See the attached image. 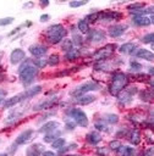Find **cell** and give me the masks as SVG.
Instances as JSON below:
<instances>
[{
  "label": "cell",
  "instance_id": "obj_1",
  "mask_svg": "<svg viewBox=\"0 0 154 156\" xmlns=\"http://www.w3.org/2000/svg\"><path fill=\"white\" fill-rule=\"evenodd\" d=\"M20 80L21 83L28 88V85H31L33 83V80L35 79V76L38 73V68L34 66L33 61H24L21 67H20Z\"/></svg>",
  "mask_w": 154,
  "mask_h": 156
},
{
  "label": "cell",
  "instance_id": "obj_2",
  "mask_svg": "<svg viewBox=\"0 0 154 156\" xmlns=\"http://www.w3.org/2000/svg\"><path fill=\"white\" fill-rule=\"evenodd\" d=\"M127 82H128V77H127L126 73H123V72H116L112 76L111 82L109 84V93L112 96H117L123 90V88L126 87Z\"/></svg>",
  "mask_w": 154,
  "mask_h": 156
},
{
  "label": "cell",
  "instance_id": "obj_3",
  "mask_svg": "<svg viewBox=\"0 0 154 156\" xmlns=\"http://www.w3.org/2000/svg\"><path fill=\"white\" fill-rule=\"evenodd\" d=\"M67 30L65 29V27L62 24H53L50 26L46 30H45V35H46V39L51 43V44H57L60 43L65 35H66Z\"/></svg>",
  "mask_w": 154,
  "mask_h": 156
},
{
  "label": "cell",
  "instance_id": "obj_4",
  "mask_svg": "<svg viewBox=\"0 0 154 156\" xmlns=\"http://www.w3.org/2000/svg\"><path fill=\"white\" fill-rule=\"evenodd\" d=\"M100 89V84L97 83V82H87L79 87H77L75 90L71 91V95L73 98H78L81 95H84L87 94L88 91H95V90H99Z\"/></svg>",
  "mask_w": 154,
  "mask_h": 156
},
{
  "label": "cell",
  "instance_id": "obj_5",
  "mask_svg": "<svg viewBox=\"0 0 154 156\" xmlns=\"http://www.w3.org/2000/svg\"><path fill=\"white\" fill-rule=\"evenodd\" d=\"M68 116L73 119L75 123H77L79 127L82 128H86L88 127V118H87V115L84 113V111H82L81 108H77V107H73L68 111Z\"/></svg>",
  "mask_w": 154,
  "mask_h": 156
},
{
  "label": "cell",
  "instance_id": "obj_6",
  "mask_svg": "<svg viewBox=\"0 0 154 156\" xmlns=\"http://www.w3.org/2000/svg\"><path fill=\"white\" fill-rule=\"evenodd\" d=\"M116 49V45L115 44H108L103 48H100L99 50H97L94 54H93V58L95 61H103V60H108L115 51Z\"/></svg>",
  "mask_w": 154,
  "mask_h": 156
},
{
  "label": "cell",
  "instance_id": "obj_7",
  "mask_svg": "<svg viewBox=\"0 0 154 156\" xmlns=\"http://www.w3.org/2000/svg\"><path fill=\"white\" fill-rule=\"evenodd\" d=\"M26 99H27V96H26L24 91H22V93H20V94H16V95H13L12 98H9L7 100H5L4 104H2V107H4V108L12 107V106H15V105L22 102V101L26 100Z\"/></svg>",
  "mask_w": 154,
  "mask_h": 156
},
{
  "label": "cell",
  "instance_id": "obj_8",
  "mask_svg": "<svg viewBox=\"0 0 154 156\" xmlns=\"http://www.w3.org/2000/svg\"><path fill=\"white\" fill-rule=\"evenodd\" d=\"M26 58V52L22 49H13L10 54V62L12 65H18L20 62H22Z\"/></svg>",
  "mask_w": 154,
  "mask_h": 156
},
{
  "label": "cell",
  "instance_id": "obj_9",
  "mask_svg": "<svg viewBox=\"0 0 154 156\" xmlns=\"http://www.w3.org/2000/svg\"><path fill=\"white\" fill-rule=\"evenodd\" d=\"M33 134H34V130L33 129H26L23 130L22 133H20L16 138V144L17 145H23V144H27L32 138H33Z\"/></svg>",
  "mask_w": 154,
  "mask_h": 156
},
{
  "label": "cell",
  "instance_id": "obj_10",
  "mask_svg": "<svg viewBox=\"0 0 154 156\" xmlns=\"http://www.w3.org/2000/svg\"><path fill=\"white\" fill-rule=\"evenodd\" d=\"M126 29H127L126 24H115V26H111L109 28L108 33H109V35L111 38H119L126 32Z\"/></svg>",
  "mask_w": 154,
  "mask_h": 156
},
{
  "label": "cell",
  "instance_id": "obj_11",
  "mask_svg": "<svg viewBox=\"0 0 154 156\" xmlns=\"http://www.w3.org/2000/svg\"><path fill=\"white\" fill-rule=\"evenodd\" d=\"M46 51H48V48L43 44H33V45L29 46V52L34 57H40L44 54H46Z\"/></svg>",
  "mask_w": 154,
  "mask_h": 156
},
{
  "label": "cell",
  "instance_id": "obj_12",
  "mask_svg": "<svg viewBox=\"0 0 154 156\" xmlns=\"http://www.w3.org/2000/svg\"><path fill=\"white\" fill-rule=\"evenodd\" d=\"M137 58H143V60H147V61H154V52H152L150 50H147V49H138L134 54H133Z\"/></svg>",
  "mask_w": 154,
  "mask_h": 156
},
{
  "label": "cell",
  "instance_id": "obj_13",
  "mask_svg": "<svg viewBox=\"0 0 154 156\" xmlns=\"http://www.w3.org/2000/svg\"><path fill=\"white\" fill-rule=\"evenodd\" d=\"M56 101H57V98H56V96H54V98H50V99H46V100L42 101L40 104L35 105V106L33 107V110H34V111H39V110L50 108V107H53V106H54V104H55Z\"/></svg>",
  "mask_w": 154,
  "mask_h": 156
},
{
  "label": "cell",
  "instance_id": "obj_14",
  "mask_svg": "<svg viewBox=\"0 0 154 156\" xmlns=\"http://www.w3.org/2000/svg\"><path fill=\"white\" fill-rule=\"evenodd\" d=\"M117 18H121L120 12H115V11H101V12H99V20L112 21V20H117Z\"/></svg>",
  "mask_w": 154,
  "mask_h": 156
},
{
  "label": "cell",
  "instance_id": "obj_15",
  "mask_svg": "<svg viewBox=\"0 0 154 156\" xmlns=\"http://www.w3.org/2000/svg\"><path fill=\"white\" fill-rule=\"evenodd\" d=\"M88 39L92 43H99V41H101V40L105 39V33L103 30H100V29H94V30L89 32Z\"/></svg>",
  "mask_w": 154,
  "mask_h": 156
},
{
  "label": "cell",
  "instance_id": "obj_16",
  "mask_svg": "<svg viewBox=\"0 0 154 156\" xmlns=\"http://www.w3.org/2000/svg\"><path fill=\"white\" fill-rule=\"evenodd\" d=\"M43 151H44V147L42 144H33L27 149V156H40Z\"/></svg>",
  "mask_w": 154,
  "mask_h": 156
},
{
  "label": "cell",
  "instance_id": "obj_17",
  "mask_svg": "<svg viewBox=\"0 0 154 156\" xmlns=\"http://www.w3.org/2000/svg\"><path fill=\"white\" fill-rule=\"evenodd\" d=\"M132 22H133L136 26L145 27V26H149V24H150V18H148V17H145V16H142V15H136V16L132 18Z\"/></svg>",
  "mask_w": 154,
  "mask_h": 156
},
{
  "label": "cell",
  "instance_id": "obj_18",
  "mask_svg": "<svg viewBox=\"0 0 154 156\" xmlns=\"http://www.w3.org/2000/svg\"><path fill=\"white\" fill-rule=\"evenodd\" d=\"M136 49H137L136 44H133V43H126V44H122V45L120 46L119 51H120L121 54L128 55V54H134V52H136Z\"/></svg>",
  "mask_w": 154,
  "mask_h": 156
},
{
  "label": "cell",
  "instance_id": "obj_19",
  "mask_svg": "<svg viewBox=\"0 0 154 156\" xmlns=\"http://www.w3.org/2000/svg\"><path fill=\"white\" fill-rule=\"evenodd\" d=\"M59 128V122H56V121H50V122H48V123H45L40 129H39V132H43V133H50V132H54V130H56Z\"/></svg>",
  "mask_w": 154,
  "mask_h": 156
},
{
  "label": "cell",
  "instance_id": "obj_20",
  "mask_svg": "<svg viewBox=\"0 0 154 156\" xmlns=\"http://www.w3.org/2000/svg\"><path fill=\"white\" fill-rule=\"evenodd\" d=\"M94 100H95V96L90 95V94H84V95H81V96L76 98V102L79 104V105H88V104L93 102Z\"/></svg>",
  "mask_w": 154,
  "mask_h": 156
},
{
  "label": "cell",
  "instance_id": "obj_21",
  "mask_svg": "<svg viewBox=\"0 0 154 156\" xmlns=\"http://www.w3.org/2000/svg\"><path fill=\"white\" fill-rule=\"evenodd\" d=\"M130 143L132 145H138L141 143V139H142V135H141V132L138 129H132L131 133H130Z\"/></svg>",
  "mask_w": 154,
  "mask_h": 156
},
{
  "label": "cell",
  "instance_id": "obj_22",
  "mask_svg": "<svg viewBox=\"0 0 154 156\" xmlns=\"http://www.w3.org/2000/svg\"><path fill=\"white\" fill-rule=\"evenodd\" d=\"M117 99H119V101L122 102V104H128V102L132 101V94L126 89V90H122V91L117 95Z\"/></svg>",
  "mask_w": 154,
  "mask_h": 156
},
{
  "label": "cell",
  "instance_id": "obj_23",
  "mask_svg": "<svg viewBox=\"0 0 154 156\" xmlns=\"http://www.w3.org/2000/svg\"><path fill=\"white\" fill-rule=\"evenodd\" d=\"M87 140H88L89 144L97 145L98 143L101 141V135H100L98 132H92V133H89V134L87 135Z\"/></svg>",
  "mask_w": 154,
  "mask_h": 156
},
{
  "label": "cell",
  "instance_id": "obj_24",
  "mask_svg": "<svg viewBox=\"0 0 154 156\" xmlns=\"http://www.w3.org/2000/svg\"><path fill=\"white\" fill-rule=\"evenodd\" d=\"M40 91H42V87H40V85H34V87L27 88V89L24 90V94H26L27 99H29V98L35 96V95H37L38 93H40Z\"/></svg>",
  "mask_w": 154,
  "mask_h": 156
},
{
  "label": "cell",
  "instance_id": "obj_25",
  "mask_svg": "<svg viewBox=\"0 0 154 156\" xmlns=\"http://www.w3.org/2000/svg\"><path fill=\"white\" fill-rule=\"evenodd\" d=\"M144 6H145L144 2H133V4H130L127 6V9L130 10V12H137V13H139L142 11L144 12V10H142Z\"/></svg>",
  "mask_w": 154,
  "mask_h": 156
},
{
  "label": "cell",
  "instance_id": "obj_26",
  "mask_svg": "<svg viewBox=\"0 0 154 156\" xmlns=\"http://www.w3.org/2000/svg\"><path fill=\"white\" fill-rule=\"evenodd\" d=\"M61 134V132L59 130V128L56 129V130H54V132H50V133H46L45 134V136L43 138L44 139V141L45 143H53L55 139H57L59 138V135Z\"/></svg>",
  "mask_w": 154,
  "mask_h": 156
},
{
  "label": "cell",
  "instance_id": "obj_27",
  "mask_svg": "<svg viewBox=\"0 0 154 156\" xmlns=\"http://www.w3.org/2000/svg\"><path fill=\"white\" fill-rule=\"evenodd\" d=\"M77 27H78L79 32L83 33V34H87L89 32V24H88V22L86 20H79L78 23H77Z\"/></svg>",
  "mask_w": 154,
  "mask_h": 156
},
{
  "label": "cell",
  "instance_id": "obj_28",
  "mask_svg": "<svg viewBox=\"0 0 154 156\" xmlns=\"http://www.w3.org/2000/svg\"><path fill=\"white\" fill-rule=\"evenodd\" d=\"M78 56H79V50H78V49H71L70 51L66 52L65 58L68 60V61H72V60L78 58Z\"/></svg>",
  "mask_w": 154,
  "mask_h": 156
},
{
  "label": "cell",
  "instance_id": "obj_29",
  "mask_svg": "<svg viewBox=\"0 0 154 156\" xmlns=\"http://www.w3.org/2000/svg\"><path fill=\"white\" fill-rule=\"evenodd\" d=\"M65 144H66V141H65L64 138H57V139H55V140L51 143V146H53V149L61 150V149L65 146Z\"/></svg>",
  "mask_w": 154,
  "mask_h": 156
},
{
  "label": "cell",
  "instance_id": "obj_30",
  "mask_svg": "<svg viewBox=\"0 0 154 156\" xmlns=\"http://www.w3.org/2000/svg\"><path fill=\"white\" fill-rule=\"evenodd\" d=\"M103 119H104L105 122H108V123L115 124V123H117V122H119V116H117V115H115V113H109V115H105Z\"/></svg>",
  "mask_w": 154,
  "mask_h": 156
},
{
  "label": "cell",
  "instance_id": "obj_31",
  "mask_svg": "<svg viewBox=\"0 0 154 156\" xmlns=\"http://www.w3.org/2000/svg\"><path fill=\"white\" fill-rule=\"evenodd\" d=\"M139 96H141V99H142L143 101H153V100H154V94L150 93V90H144V91H142V93L139 94Z\"/></svg>",
  "mask_w": 154,
  "mask_h": 156
},
{
  "label": "cell",
  "instance_id": "obj_32",
  "mask_svg": "<svg viewBox=\"0 0 154 156\" xmlns=\"http://www.w3.org/2000/svg\"><path fill=\"white\" fill-rule=\"evenodd\" d=\"M94 127H95V129H98V130H101V132H108V130H109V129H108V126H106V122H105L104 119L95 122Z\"/></svg>",
  "mask_w": 154,
  "mask_h": 156
},
{
  "label": "cell",
  "instance_id": "obj_33",
  "mask_svg": "<svg viewBox=\"0 0 154 156\" xmlns=\"http://www.w3.org/2000/svg\"><path fill=\"white\" fill-rule=\"evenodd\" d=\"M141 41L144 43V44H150V43L154 44V33H148V34L143 35Z\"/></svg>",
  "mask_w": 154,
  "mask_h": 156
},
{
  "label": "cell",
  "instance_id": "obj_34",
  "mask_svg": "<svg viewBox=\"0 0 154 156\" xmlns=\"http://www.w3.org/2000/svg\"><path fill=\"white\" fill-rule=\"evenodd\" d=\"M59 63V55L57 54H51L48 58V65L49 66H56Z\"/></svg>",
  "mask_w": 154,
  "mask_h": 156
},
{
  "label": "cell",
  "instance_id": "obj_35",
  "mask_svg": "<svg viewBox=\"0 0 154 156\" xmlns=\"http://www.w3.org/2000/svg\"><path fill=\"white\" fill-rule=\"evenodd\" d=\"M34 66L39 69V68H44L46 65H48V60H44V58H38V60H34L33 61Z\"/></svg>",
  "mask_w": 154,
  "mask_h": 156
},
{
  "label": "cell",
  "instance_id": "obj_36",
  "mask_svg": "<svg viewBox=\"0 0 154 156\" xmlns=\"http://www.w3.org/2000/svg\"><path fill=\"white\" fill-rule=\"evenodd\" d=\"M109 152H110V150L106 146H100V147L97 149V155L98 156H108Z\"/></svg>",
  "mask_w": 154,
  "mask_h": 156
},
{
  "label": "cell",
  "instance_id": "obj_37",
  "mask_svg": "<svg viewBox=\"0 0 154 156\" xmlns=\"http://www.w3.org/2000/svg\"><path fill=\"white\" fill-rule=\"evenodd\" d=\"M97 20H99V12H93V13H89L87 17H86V21L89 23H93V22H95Z\"/></svg>",
  "mask_w": 154,
  "mask_h": 156
},
{
  "label": "cell",
  "instance_id": "obj_38",
  "mask_svg": "<svg viewBox=\"0 0 154 156\" xmlns=\"http://www.w3.org/2000/svg\"><path fill=\"white\" fill-rule=\"evenodd\" d=\"M72 44H75L76 46H79V45H82V43H83V39H82V37L79 35V34H73V37H72Z\"/></svg>",
  "mask_w": 154,
  "mask_h": 156
},
{
  "label": "cell",
  "instance_id": "obj_39",
  "mask_svg": "<svg viewBox=\"0 0 154 156\" xmlns=\"http://www.w3.org/2000/svg\"><path fill=\"white\" fill-rule=\"evenodd\" d=\"M121 147V143H120V140H111L110 143H109V149H111V150H119Z\"/></svg>",
  "mask_w": 154,
  "mask_h": 156
},
{
  "label": "cell",
  "instance_id": "obj_40",
  "mask_svg": "<svg viewBox=\"0 0 154 156\" xmlns=\"http://www.w3.org/2000/svg\"><path fill=\"white\" fill-rule=\"evenodd\" d=\"M72 49V41L68 40V39H65L64 43H62V50L65 51H70Z\"/></svg>",
  "mask_w": 154,
  "mask_h": 156
},
{
  "label": "cell",
  "instance_id": "obj_41",
  "mask_svg": "<svg viewBox=\"0 0 154 156\" xmlns=\"http://www.w3.org/2000/svg\"><path fill=\"white\" fill-rule=\"evenodd\" d=\"M13 17H5V18H0V26H7L10 23L13 22Z\"/></svg>",
  "mask_w": 154,
  "mask_h": 156
},
{
  "label": "cell",
  "instance_id": "obj_42",
  "mask_svg": "<svg viewBox=\"0 0 154 156\" xmlns=\"http://www.w3.org/2000/svg\"><path fill=\"white\" fill-rule=\"evenodd\" d=\"M130 67H131L132 71H139L142 68V65L138 63V62H136V61H131L130 62Z\"/></svg>",
  "mask_w": 154,
  "mask_h": 156
},
{
  "label": "cell",
  "instance_id": "obj_43",
  "mask_svg": "<svg viewBox=\"0 0 154 156\" xmlns=\"http://www.w3.org/2000/svg\"><path fill=\"white\" fill-rule=\"evenodd\" d=\"M86 4H87V1H71L68 5L71 7H79V6H83Z\"/></svg>",
  "mask_w": 154,
  "mask_h": 156
},
{
  "label": "cell",
  "instance_id": "obj_44",
  "mask_svg": "<svg viewBox=\"0 0 154 156\" xmlns=\"http://www.w3.org/2000/svg\"><path fill=\"white\" fill-rule=\"evenodd\" d=\"M145 156H154V146H150L145 150Z\"/></svg>",
  "mask_w": 154,
  "mask_h": 156
},
{
  "label": "cell",
  "instance_id": "obj_45",
  "mask_svg": "<svg viewBox=\"0 0 154 156\" xmlns=\"http://www.w3.org/2000/svg\"><path fill=\"white\" fill-rule=\"evenodd\" d=\"M75 129V122H66V130H73Z\"/></svg>",
  "mask_w": 154,
  "mask_h": 156
},
{
  "label": "cell",
  "instance_id": "obj_46",
  "mask_svg": "<svg viewBox=\"0 0 154 156\" xmlns=\"http://www.w3.org/2000/svg\"><path fill=\"white\" fill-rule=\"evenodd\" d=\"M144 12H145V13H152V16H154V5L148 6L147 10H144Z\"/></svg>",
  "mask_w": 154,
  "mask_h": 156
},
{
  "label": "cell",
  "instance_id": "obj_47",
  "mask_svg": "<svg viewBox=\"0 0 154 156\" xmlns=\"http://www.w3.org/2000/svg\"><path fill=\"white\" fill-rule=\"evenodd\" d=\"M49 18H50V16H49V15H46V13H44V15H42V16H40V22H46Z\"/></svg>",
  "mask_w": 154,
  "mask_h": 156
},
{
  "label": "cell",
  "instance_id": "obj_48",
  "mask_svg": "<svg viewBox=\"0 0 154 156\" xmlns=\"http://www.w3.org/2000/svg\"><path fill=\"white\" fill-rule=\"evenodd\" d=\"M42 156H56V155H55L53 151H43Z\"/></svg>",
  "mask_w": 154,
  "mask_h": 156
},
{
  "label": "cell",
  "instance_id": "obj_49",
  "mask_svg": "<svg viewBox=\"0 0 154 156\" xmlns=\"http://www.w3.org/2000/svg\"><path fill=\"white\" fill-rule=\"evenodd\" d=\"M5 96H6V90H4V89H0V100H2Z\"/></svg>",
  "mask_w": 154,
  "mask_h": 156
},
{
  "label": "cell",
  "instance_id": "obj_50",
  "mask_svg": "<svg viewBox=\"0 0 154 156\" xmlns=\"http://www.w3.org/2000/svg\"><path fill=\"white\" fill-rule=\"evenodd\" d=\"M20 29H21V27H17V28H15V29H13L12 32H10V33H9V35H13L15 33H17V32H20Z\"/></svg>",
  "mask_w": 154,
  "mask_h": 156
},
{
  "label": "cell",
  "instance_id": "obj_51",
  "mask_svg": "<svg viewBox=\"0 0 154 156\" xmlns=\"http://www.w3.org/2000/svg\"><path fill=\"white\" fill-rule=\"evenodd\" d=\"M40 5H42V6H48V5H49V1H48V0H46V1H42Z\"/></svg>",
  "mask_w": 154,
  "mask_h": 156
},
{
  "label": "cell",
  "instance_id": "obj_52",
  "mask_svg": "<svg viewBox=\"0 0 154 156\" xmlns=\"http://www.w3.org/2000/svg\"><path fill=\"white\" fill-rule=\"evenodd\" d=\"M149 74L154 76V67H150V68H149Z\"/></svg>",
  "mask_w": 154,
  "mask_h": 156
},
{
  "label": "cell",
  "instance_id": "obj_53",
  "mask_svg": "<svg viewBox=\"0 0 154 156\" xmlns=\"http://www.w3.org/2000/svg\"><path fill=\"white\" fill-rule=\"evenodd\" d=\"M0 156H10V154L9 152H1Z\"/></svg>",
  "mask_w": 154,
  "mask_h": 156
},
{
  "label": "cell",
  "instance_id": "obj_54",
  "mask_svg": "<svg viewBox=\"0 0 154 156\" xmlns=\"http://www.w3.org/2000/svg\"><path fill=\"white\" fill-rule=\"evenodd\" d=\"M23 6H24V7H27V6H33V4H32V2H29V4H24Z\"/></svg>",
  "mask_w": 154,
  "mask_h": 156
},
{
  "label": "cell",
  "instance_id": "obj_55",
  "mask_svg": "<svg viewBox=\"0 0 154 156\" xmlns=\"http://www.w3.org/2000/svg\"><path fill=\"white\" fill-rule=\"evenodd\" d=\"M150 23H153V24H154V16H152V17H150Z\"/></svg>",
  "mask_w": 154,
  "mask_h": 156
},
{
  "label": "cell",
  "instance_id": "obj_56",
  "mask_svg": "<svg viewBox=\"0 0 154 156\" xmlns=\"http://www.w3.org/2000/svg\"><path fill=\"white\" fill-rule=\"evenodd\" d=\"M149 83H150V85H152V87H153V89H154V80H150Z\"/></svg>",
  "mask_w": 154,
  "mask_h": 156
},
{
  "label": "cell",
  "instance_id": "obj_57",
  "mask_svg": "<svg viewBox=\"0 0 154 156\" xmlns=\"http://www.w3.org/2000/svg\"><path fill=\"white\" fill-rule=\"evenodd\" d=\"M65 156H81V155H67V154H66Z\"/></svg>",
  "mask_w": 154,
  "mask_h": 156
},
{
  "label": "cell",
  "instance_id": "obj_58",
  "mask_svg": "<svg viewBox=\"0 0 154 156\" xmlns=\"http://www.w3.org/2000/svg\"><path fill=\"white\" fill-rule=\"evenodd\" d=\"M152 49H153V50H154V44H153V45H152Z\"/></svg>",
  "mask_w": 154,
  "mask_h": 156
},
{
  "label": "cell",
  "instance_id": "obj_59",
  "mask_svg": "<svg viewBox=\"0 0 154 156\" xmlns=\"http://www.w3.org/2000/svg\"><path fill=\"white\" fill-rule=\"evenodd\" d=\"M1 101H2V100H0V104H1Z\"/></svg>",
  "mask_w": 154,
  "mask_h": 156
}]
</instances>
